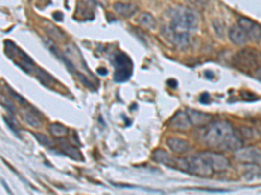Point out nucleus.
Wrapping results in <instances>:
<instances>
[{
    "instance_id": "1",
    "label": "nucleus",
    "mask_w": 261,
    "mask_h": 195,
    "mask_svg": "<svg viewBox=\"0 0 261 195\" xmlns=\"http://www.w3.org/2000/svg\"><path fill=\"white\" fill-rule=\"evenodd\" d=\"M205 141L208 147L222 151H235L242 146L239 133L236 132L232 125L225 121L210 125L205 135Z\"/></svg>"
},
{
    "instance_id": "2",
    "label": "nucleus",
    "mask_w": 261,
    "mask_h": 195,
    "mask_svg": "<svg viewBox=\"0 0 261 195\" xmlns=\"http://www.w3.org/2000/svg\"><path fill=\"white\" fill-rule=\"evenodd\" d=\"M199 26V18L191 9L179 7L172 16L171 27L174 33H190Z\"/></svg>"
},
{
    "instance_id": "3",
    "label": "nucleus",
    "mask_w": 261,
    "mask_h": 195,
    "mask_svg": "<svg viewBox=\"0 0 261 195\" xmlns=\"http://www.w3.org/2000/svg\"><path fill=\"white\" fill-rule=\"evenodd\" d=\"M233 62L241 71L254 72L261 65V53L254 48H245L234 56Z\"/></svg>"
},
{
    "instance_id": "4",
    "label": "nucleus",
    "mask_w": 261,
    "mask_h": 195,
    "mask_svg": "<svg viewBox=\"0 0 261 195\" xmlns=\"http://www.w3.org/2000/svg\"><path fill=\"white\" fill-rule=\"evenodd\" d=\"M113 67L115 69L113 79L118 83L128 81L133 75V63L132 59L124 52H116L113 56Z\"/></svg>"
},
{
    "instance_id": "5",
    "label": "nucleus",
    "mask_w": 261,
    "mask_h": 195,
    "mask_svg": "<svg viewBox=\"0 0 261 195\" xmlns=\"http://www.w3.org/2000/svg\"><path fill=\"white\" fill-rule=\"evenodd\" d=\"M199 177H211L214 174L210 165L199 153L188 158H184V171Z\"/></svg>"
},
{
    "instance_id": "6",
    "label": "nucleus",
    "mask_w": 261,
    "mask_h": 195,
    "mask_svg": "<svg viewBox=\"0 0 261 195\" xmlns=\"http://www.w3.org/2000/svg\"><path fill=\"white\" fill-rule=\"evenodd\" d=\"M234 159L242 164L260 163L261 161V151L255 147L239 148L234 152Z\"/></svg>"
},
{
    "instance_id": "7",
    "label": "nucleus",
    "mask_w": 261,
    "mask_h": 195,
    "mask_svg": "<svg viewBox=\"0 0 261 195\" xmlns=\"http://www.w3.org/2000/svg\"><path fill=\"white\" fill-rule=\"evenodd\" d=\"M200 154L206 159L207 163L210 165L214 173L226 171L230 167L229 160L221 154L215 152H202Z\"/></svg>"
},
{
    "instance_id": "8",
    "label": "nucleus",
    "mask_w": 261,
    "mask_h": 195,
    "mask_svg": "<svg viewBox=\"0 0 261 195\" xmlns=\"http://www.w3.org/2000/svg\"><path fill=\"white\" fill-rule=\"evenodd\" d=\"M238 24L246 32L249 39L253 41H260L261 39V27L256 22L245 17L238 19Z\"/></svg>"
},
{
    "instance_id": "9",
    "label": "nucleus",
    "mask_w": 261,
    "mask_h": 195,
    "mask_svg": "<svg viewBox=\"0 0 261 195\" xmlns=\"http://www.w3.org/2000/svg\"><path fill=\"white\" fill-rule=\"evenodd\" d=\"M188 118L192 126L196 127H204L211 123L213 117L209 114L203 113L197 110H189L187 112Z\"/></svg>"
},
{
    "instance_id": "10",
    "label": "nucleus",
    "mask_w": 261,
    "mask_h": 195,
    "mask_svg": "<svg viewBox=\"0 0 261 195\" xmlns=\"http://www.w3.org/2000/svg\"><path fill=\"white\" fill-rule=\"evenodd\" d=\"M228 36L230 38L231 41L237 45H244L249 40V38L246 35V32L242 30L238 24L234 25L230 28Z\"/></svg>"
},
{
    "instance_id": "11",
    "label": "nucleus",
    "mask_w": 261,
    "mask_h": 195,
    "mask_svg": "<svg viewBox=\"0 0 261 195\" xmlns=\"http://www.w3.org/2000/svg\"><path fill=\"white\" fill-rule=\"evenodd\" d=\"M242 176L246 180H254L261 177V168L256 163L244 164Z\"/></svg>"
},
{
    "instance_id": "12",
    "label": "nucleus",
    "mask_w": 261,
    "mask_h": 195,
    "mask_svg": "<svg viewBox=\"0 0 261 195\" xmlns=\"http://www.w3.org/2000/svg\"><path fill=\"white\" fill-rule=\"evenodd\" d=\"M166 143L171 150L179 154L187 152L191 148L187 140H181L179 138H169Z\"/></svg>"
},
{
    "instance_id": "13",
    "label": "nucleus",
    "mask_w": 261,
    "mask_h": 195,
    "mask_svg": "<svg viewBox=\"0 0 261 195\" xmlns=\"http://www.w3.org/2000/svg\"><path fill=\"white\" fill-rule=\"evenodd\" d=\"M172 127L179 130H187L191 127V122L188 118L187 113L184 112H179L176 115L175 117L172 118Z\"/></svg>"
},
{
    "instance_id": "14",
    "label": "nucleus",
    "mask_w": 261,
    "mask_h": 195,
    "mask_svg": "<svg viewBox=\"0 0 261 195\" xmlns=\"http://www.w3.org/2000/svg\"><path fill=\"white\" fill-rule=\"evenodd\" d=\"M114 10L119 14V15L123 16V17H131L133 16L135 12L138 11L136 6L133 4H129V3H120L118 2L116 4H114Z\"/></svg>"
},
{
    "instance_id": "15",
    "label": "nucleus",
    "mask_w": 261,
    "mask_h": 195,
    "mask_svg": "<svg viewBox=\"0 0 261 195\" xmlns=\"http://www.w3.org/2000/svg\"><path fill=\"white\" fill-rule=\"evenodd\" d=\"M139 22L142 25H144V26L149 28V29H153V28L155 27V25H156L155 20L149 13H143V14H141L140 16V18H139Z\"/></svg>"
},
{
    "instance_id": "16",
    "label": "nucleus",
    "mask_w": 261,
    "mask_h": 195,
    "mask_svg": "<svg viewBox=\"0 0 261 195\" xmlns=\"http://www.w3.org/2000/svg\"><path fill=\"white\" fill-rule=\"evenodd\" d=\"M23 117L24 120H25L28 124L31 126L36 127V126H39L41 123L39 117L35 116L33 111H25V113H24Z\"/></svg>"
},
{
    "instance_id": "17",
    "label": "nucleus",
    "mask_w": 261,
    "mask_h": 195,
    "mask_svg": "<svg viewBox=\"0 0 261 195\" xmlns=\"http://www.w3.org/2000/svg\"><path fill=\"white\" fill-rule=\"evenodd\" d=\"M49 130L55 136H62L67 135V128H65L63 125L58 124V123L51 124L49 128Z\"/></svg>"
},
{
    "instance_id": "18",
    "label": "nucleus",
    "mask_w": 261,
    "mask_h": 195,
    "mask_svg": "<svg viewBox=\"0 0 261 195\" xmlns=\"http://www.w3.org/2000/svg\"><path fill=\"white\" fill-rule=\"evenodd\" d=\"M3 120L7 125L8 128L11 129L17 136L20 137V129L18 128V125L16 123V121L13 119V117H3Z\"/></svg>"
},
{
    "instance_id": "19",
    "label": "nucleus",
    "mask_w": 261,
    "mask_h": 195,
    "mask_svg": "<svg viewBox=\"0 0 261 195\" xmlns=\"http://www.w3.org/2000/svg\"><path fill=\"white\" fill-rule=\"evenodd\" d=\"M34 136L37 138V140L39 141V143L41 145H43L44 147H51L52 145V141H51L48 137L46 136L45 135L42 134H34Z\"/></svg>"
},
{
    "instance_id": "20",
    "label": "nucleus",
    "mask_w": 261,
    "mask_h": 195,
    "mask_svg": "<svg viewBox=\"0 0 261 195\" xmlns=\"http://www.w3.org/2000/svg\"><path fill=\"white\" fill-rule=\"evenodd\" d=\"M211 98L209 94L208 93H203L200 98H199V101L203 103V104H208L210 102Z\"/></svg>"
},
{
    "instance_id": "21",
    "label": "nucleus",
    "mask_w": 261,
    "mask_h": 195,
    "mask_svg": "<svg viewBox=\"0 0 261 195\" xmlns=\"http://www.w3.org/2000/svg\"><path fill=\"white\" fill-rule=\"evenodd\" d=\"M254 77L257 78L258 80L261 81V65L254 71Z\"/></svg>"
},
{
    "instance_id": "22",
    "label": "nucleus",
    "mask_w": 261,
    "mask_h": 195,
    "mask_svg": "<svg viewBox=\"0 0 261 195\" xmlns=\"http://www.w3.org/2000/svg\"><path fill=\"white\" fill-rule=\"evenodd\" d=\"M53 18L57 21H62L63 20V14L61 12H57V13H54L53 14Z\"/></svg>"
},
{
    "instance_id": "23",
    "label": "nucleus",
    "mask_w": 261,
    "mask_h": 195,
    "mask_svg": "<svg viewBox=\"0 0 261 195\" xmlns=\"http://www.w3.org/2000/svg\"><path fill=\"white\" fill-rule=\"evenodd\" d=\"M97 73L99 75H101L103 77H105V76H106L107 73H108V71L105 70V69H104V68H99V69L97 70Z\"/></svg>"
},
{
    "instance_id": "24",
    "label": "nucleus",
    "mask_w": 261,
    "mask_h": 195,
    "mask_svg": "<svg viewBox=\"0 0 261 195\" xmlns=\"http://www.w3.org/2000/svg\"><path fill=\"white\" fill-rule=\"evenodd\" d=\"M168 85L170 86V87H172V88H176L177 87V85H178V82H176L175 80H173V79H171V80H169L167 82Z\"/></svg>"
},
{
    "instance_id": "25",
    "label": "nucleus",
    "mask_w": 261,
    "mask_h": 195,
    "mask_svg": "<svg viewBox=\"0 0 261 195\" xmlns=\"http://www.w3.org/2000/svg\"><path fill=\"white\" fill-rule=\"evenodd\" d=\"M2 184H3V186H4V188H5V190H6L9 194H12V191L9 189V187H8V186L6 185V183H5V181H4V179H2Z\"/></svg>"
}]
</instances>
